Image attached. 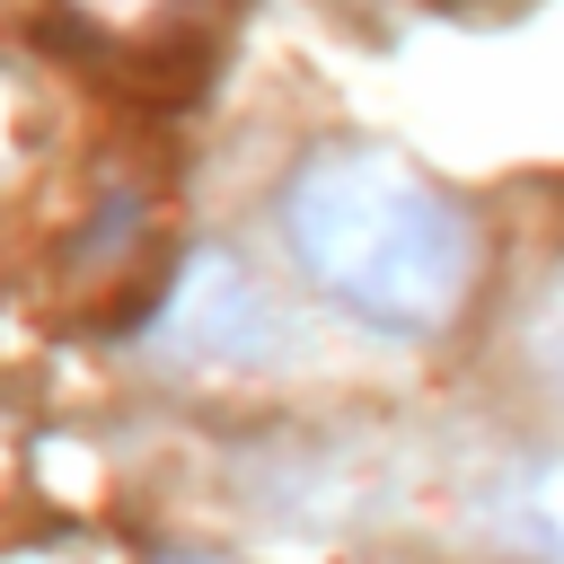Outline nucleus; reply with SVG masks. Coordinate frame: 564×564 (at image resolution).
Returning a JSON list of instances; mask_svg holds the SVG:
<instances>
[{"instance_id": "nucleus-1", "label": "nucleus", "mask_w": 564, "mask_h": 564, "mask_svg": "<svg viewBox=\"0 0 564 564\" xmlns=\"http://www.w3.org/2000/svg\"><path fill=\"white\" fill-rule=\"evenodd\" d=\"M300 282L379 335H441L485 264L476 212L379 141H317L273 194Z\"/></svg>"}, {"instance_id": "nucleus-2", "label": "nucleus", "mask_w": 564, "mask_h": 564, "mask_svg": "<svg viewBox=\"0 0 564 564\" xmlns=\"http://www.w3.org/2000/svg\"><path fill=\"white\" fill-rule=\"evenodd\" d=\"M167 361H273L291 344V317L273 308V291L229 256V247H203L167 308H159V335H150Z\"/></svg>"}, {"instance_id": "nucleus-3", "label": "nucleus", "mask_w": 564, "mask_h": 564, "mask_svg": "<svg viewBox=\"0 0 564 564\" xmlns=\"http://www.w3.org/2000/svg\"><path fill=\"white\" fill-rule=\"evenodd\" d=\"M476 529L520 555V564H564V449L511 458L485 494H476Z\"/></svg>"}, {"instance_id": "nucleus-4", "label": "nucleus", "mask_w": 564, "mask_h": 564, "mask_svg": "<svg viewBox=\"0 0 564 564\" xmlns=\"http://www.w3.org/2000/svg\"><path fill=\"white\" fill-rule=\"evenodd\" d=\"M520 352H529L538 388L564 405V264L538 282V300H529V317H520Z\"/></svg>"}, {"instance_id": "nucleus-5", "label": "nucleus", "mask_w": 564, "mask_h": 564, "mask_svg": "<svg viewBox=\"0 0 564 564\" xmlns=\"http://www.w3.org/2000/svg\"><path fill=\"white\" fill-rule=\"evenodd\" d=\"M97 18H141V9H159V0H88Z\"/></svg>"}, {"instance_id": "nucleus-6", "label": "nucleus", "mask_w": 564, "mask_h": 564, "mask_svg": "<svg viewBox=\"0 0 564 564\" xmlns=\"http://www.w3.org/2000/svg\"><path fill=\"white\" fill-rule=\"evenodd\" d=\"M159 564H229V555H159Z\"/></svg>"}]
</instances>
